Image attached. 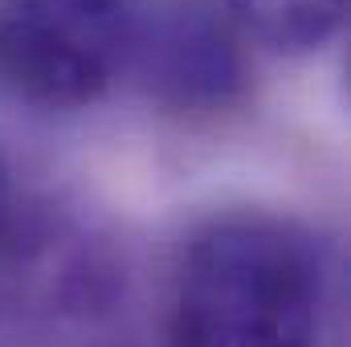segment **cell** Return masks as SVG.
<instances>
[{"instance_id":"5b68a950","label":"cell","mask_w":351,"mask_h":347,"mask_svg":"<svg viewBox=\"0 0 351 347\" xmlns=\"http://www.w3.org/2000/svg\"><path fill=\"white\" fill-rule=\"evenodd\" d=\"M29 250H37V237L29 229V217H25V200L16 192V180L12 168L0 152V278H8Z\"/></svg>"},{"instance_id":"6da1fadb","label":"cell","mask_w":351,"mask_h":347,"mask_svg":"<svg viewBox=\"0 0 351 347\" xmlns=\"http://www.w3.org/2000/svg\"><path fill=\"white\" fill-rule=\"evenodd\" d=\"M331 265L311 229L274 213L200 225L176 261L168 347H323Z\"/></svg>"},{"instance_id":"7a4b0ae2","label":"cell","mask_w":351,"mask_h":347,"mask_svg":"<svg viewBox=\"0 0 351 347\" xmlns=\"http://www.w3.org/2000/svg\"><path fill=\"white\" fill-rule=\"evenodd\" d=\"M135 0H0V94L33 110H82L131 66Z\"/></svg>"},{"instance_id":"277c9868","label":"cell","mask_w":351,"mask_h":347,"mask_svg":"<svg viewBox=\"0 0 351 347\" xmlns=\"http://www.w3.org/2000/svg\"><path fill=\"white\" fill-rule=\"evenodd\" d=\"M229 21L274 53L323 49L348 16V0H225Z\"/></svg>"},{"instance_id":"3957f363","label":"cell","mask_w":351,"mask_h":347,"mask_svg":"<svg viewBox=\"0 0 351 347\" xmlns=\"http://www.w3.org/2000/svg\"><path fill=\"white\" fill-rule=\"evenodd\" d=\"M131 66L147 94L184 115H217L245 94V53L237 25L208 4H172L139 21Z\"/></svg>"}]
</instances>
